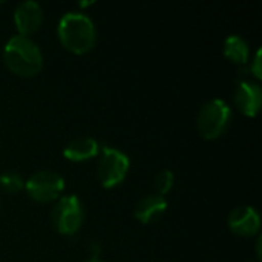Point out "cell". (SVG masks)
<instances>
[{"label":"cell","instance_id":"obj_1","mask_svg":"<svg viewBox=\"0 0 262 262\" xmlns=\"http://www.w3.org/2000/svg\"><path fill=\"white\" fill-rule=\"evenodd\" d=\"M57 35L63 48L77 55L88 54L97 43L95 23L83 11H69L63 14L57 25Z\"/></svg>","mask_w":262,"mask_h":262},{"label":"cell","instance_id":"obj_2","mask_svg":"<svg viewBox=\"0 0 262 262\" xmlns=\"http://www.w3.org/2000/svg\"><path fill=\"white\" fill-rule=\"evenodd\" d=\"M3 61L12 74L29 78L41 71L43 54L31 37L15 34L5 43Z\"/></svg>","mask_w":262,"mask_h":262},{"label":"cell","instance_id":"obj_3","mask_svg":"<svg viewBox=\"0 0 262 262\" xmlns=\"http://www.w3.org/2000/svg\"><path fill=\"white\" fill-rule=\"evenodd\" d=\"M232 121V107L221 98L207 100L196 117V127L204 140H216L229 129Z\"/></svg>","mask_w":262,"mask_h":262},{"label":"cell","instance_id":"obj_4","mask_svg":"<svg viewBox=\"0 0 262 262\" xmlns=\"http://www.w3.org/2000/svg\"><path fill=\"white\" fill-rule=\"evenodd\" d=\"M100 160L97 164V177L104 189H115L120 186L130 169V158L123 150L112 146H101Z\"/></svg>","mask_w":262,"mask_h":262},{"label":"cell","instance_id":"obj_5","mask_svg":"<svg viewBox=\"0 0 262 262\" xmlns=\"http://www.w3.org/2000/svg\"><path fill=\"white\" fill-rule=\"evenodd\" d=\"M51 220L60 235H75L84 223V206L77 195H61L51 212Z\"/></svg>","mask_w":262,"mask_h":262},{"label":"cell","instance_id":"obj_6","mask_svg":"<svg viewBox=\"0 0 262 262\" xmlns=\"http://www.w3.org/2000/svg\"><path fill=\"white\" fill-rule=\"evenodd\" d=\"M64 178L52 170H38L25 181L26 193L37 203H55L64 192Z\"/></svg>","mask_w":262,"mask_h":262},{"label":"cell","instance_id":"obj_7","mask_svg":"<svg viewBox=\"0 0 262 262\" xmlns=\"http://www.w3.org/2000/svg\"><path fill=\"white\" fill-rule=\"evenodd\" d=\"M43 23V8L35 0L20 2L14 9V25L18 35L29 37L40 29Z\"/></svg>","mask_w":262,"mask_h":262},{"label":"cell","instance_id":"obj_8","mask_svg":"<svg viewBox=\"0 0 262 262\" xmlns=\"http://www.w3.org/2000/svg\"><path fill=\"white\" fill-rule=\"evenodd\" d=\"M229 229L243 238H250L259 233L261 216L253 206H238L227 216Z\"/></svg>","mask_w":262,"mask_h":262},{"label":"cell","instance_id":"obj_9","mask_svg":"<svg viewBox=\"0 0 262 262\" xmlns=\"http://www.w3.org/2000/svg\"><path fill=\"white\" fill-rule=\"evenodd\" d=\"M262 103V89L256 81L243 80L235 89V104L246 117H256Z\"/></svg>","mask_w":262,"mask_h":262},{"label":"cell","instance_id":"obj_10","mask_svg":"<svg viewBox=\"0 0 262 262\" xmlns=\"http://www.w3.org/2000/svg\"><path fill=\"white\" fill-rule=\"evenodd\" d=\"M167 201L164 196L157 193L143 196L134 207V216L141 224H152L157 223L167 210Z\"/></svg>","mask_w":262,"mask_h":262},{"label":"cell","instance_id":"obj_11","mask_svg":"<svg viewBox=\"0 0 262 262\" xmlns=\"http://www.w3.org/2000/svg\"><path fill=\"white\" fill-rule=\"evenodd\" d=\"M101 144L91 137H80L63 147V157L72 163H84L100 155Z\"/></svg>","mask_w":262,"mask_h":262},{"label":"cell","instance_id":"obj_12","mask_svg":"<svg viewBox=\"0 0 262 262\" xmlns=\"http://www.w3.org/2000/svg\"><path fill=\"white\" fill-rule=\"evenodd\" d=\"M224 55L232 63L246 64L250 57V46L244 37L238 34H230L224 40Z\"/></svg>","mask_w":262,"mask_h":262},{"label":"cell","instance_id":"obj_13","mask_svg":"<svg viewBox=\"0 0 262 262\" xmlns=\"http://www.w3.org/2000/svg\"><path fill=\"white\" fill-rule=\"evenodd\" d=\"M0 187L8 193H17L25 189V180L15 170H8L0 175Z\"/></svg>","mask_w":262,"mask_h":262},{"label":"cell","instance_id":"obj_14","mask_svg":"<svg viewBox=\"0 0 262 262\" xmlns=\"http://www.w3.org/2000/svg\"><path fill=\"white\" fill-rule=\"evenodd\" d=\"M173 183H175V175L170 169L160 170L154 178V187L157 190V195L166 196L173 189Z\"/></svg>","mask_w":262,"mask_h":262},{"label":"cell","instance_id":"obj_15","mask_svg":"<svg viewBox=\"0 0 262 262\" xmlns=\"http://www.w3.org/2000/svg\"><path fill=\"white\" fill-rule=\"evenodd\" d=\"M253 77L256 80H261L262 78V49L258 48L255 55H253V60H252V64H250V69H249Z\"/></svg>","mask_w":262,"mask_h":262},{"label":"cell","instance_id":"obj_16","mask_svg":"<svg viewBox=\"0 0 262 262\" xmlns=\"http://www.w3.org/2000/svg\"><path fill=\"white\" fill-rule=\"evenodd\" d=\"M88 250L91 252V256H100V253H101V246H100L97 241H91Z\"/></svg>","mask_w":262,"mask_h":262},{"label":"cell","instance_id":"obj_17","mask_svg":"<svg viewBox=\"0 0 262 262\" xmlns=\"http://www.w3.org/2000/svg\"><path fill=\"white\" fill-rule=\"evenodd\" d=\"M262 244V238L261 236H258V239H256V244H255V246H256V256H258V259H259V261H261L262 259V252H261V246Z\"/></svg>","mask_w":262,"mask_h":262},{"label":"cell","instance_id":"obj_18","mask_svg":"<svg viewBox=\"0 0 262 262\" xmlns=\"http://www.w3.org/2000/svg\"><path fill=\"white\" fill-rule=\"evenodd\" d=\"M91 5H94L92 0H89V2H78V8H86V6H91Z\"/></svg>","mask_w":262,"mask_h":262},{"label":"cell","instance_id":"obj_19","mask_svg":"<svg viewBox=\"0 0 262 262\" xmlns=\"http://www.w3.org/2000/svg\"><path fill=\"white\" fill-rule=\"evenodd\" d=\"M84 262H104L103 259H100V256H89Z\"/></svg>","mask_w":262,"mask_h":262},{"label":"cell","instance_id":"obj_20","mask_svg":"<svg viewBox=\"0 0 262 262\" xmlns=\"http://www.w3.org/2000/svg\"><path fill=\"white\" fill-rule=\"evenodd\" d=\"M0 209H2V201H0Z\"/></svg>","mask_w":262,"mask_h":262}]
</instances>
